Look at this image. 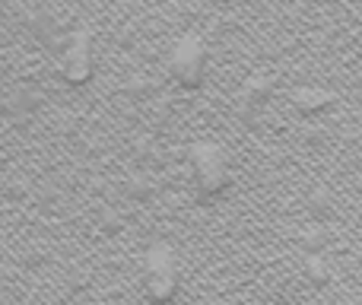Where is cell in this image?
Returning a JSON list of instances; mask_svg holds the SVG:
<instances>
[{
	"label": "cell",
	"instance_id": "cell-1",
	"mask_svg": "<svg viewBox=\"0 0 362 305\" xmlns=\"http://www.w3.org/2000/svg\"><path fill=\"white\" fill-rule=\"evenodd\" d=\"M204 67H206V51H204V42L194 35L181 38L172 51V74L181 86H197L204 80Z\"/></svg>",
	"mask_w": 362,
	"mask_h": 305
},
{
	"label": "cell",
	"instance_id": "cell-2",
	"mask_svg": "<svg viewBox=\"0 0 362 305\" xmlns=\"http://www.w3.org/2000/svg\"><path fill=\"white\" fill-rule=\"evenodd\" d=\"M93 70V54H89V38L83 32H76L70 38V45L61 51V74L74 83H83Z\"/></svg>",
	"mask_w": 362,
	"mask_h": 305
},
{
	"label": "cell",
	"instance_id": "cell-3",
	"mask_svg": "<svg viewBox=\"0 0 362 305\" xmlns=\"http://www.w3.org/2000/svg\"><path fill=\"white\" fill-rule=\"evenodd\" d=\"M194 162H197V172H200V185H204L206 191H216V188H223L226 166H223V156H219L216 150H210V146H200V150H194Z\"/></svg>",
	"mask_w": 362,
	"mask_h": 305
},
{
	"label": "cell",
	"instance_id": "cell-4",
	"mask_svg": "<svg viewBox=\"0 0 362 305\" xmlns=\"http://www.w3.org/2000/svg\"><path fill=\"white\" fill-rule=\"evenodd\" d=\"M150 293L156 299H169L175 293V270H172V258H165L163 264L156 258H150Z\"/></svg>",
	"mask_w": 362,
	"mask_h": 305
},
{
	"label": "cell",
	"instance_id": "cell-5",
	"mask_svg": "<svg viewBox=\"0 0 362 305\" xmlns=\"http://www.w3.org/2000/svg\"><path fill=\"white\" fill-rule=\"evenodd\" d=\"M327 93H321V89H302V93H296V102H299L302 108H318L325 105Z\"/></svg>",
	"mask_w": 362,
	"mask_h": 305
}]
</instances>
